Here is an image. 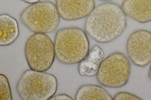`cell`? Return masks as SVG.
<instances>
[{
    "mask_svg": "<svg viewBox=\"0 0 151 100\" xmlns=\"http://www.w3.org/2000/svg\"><path fill=\"white\" fill-rule=\"evenodd\" d=\"M50 100H73L72 97L66 94H60L53 96Z\"/></svg>",
    "mask_w": 151,
    "mask_h": 100,
    "instance_id": "9a60e30c",
    "label": "cell"
},
{
    "mask_svg": "<svg viewBox=\"0 0 151 100\" xmlns=\"http://www.w3.org/2000/svg\"><path fill=\"white\" fill-rule=\"evenodd\" d=\"M121 7L126 16L137 22L151 21V0H124Z\"/></svg>",
    "mask_w": 151,
    "mask_h": 100,
    "instance_id": "9c48e42d",
    "label": "cell"
},
{
    "mask_svg": "<svg viewBox=\"0 0 151 100\" xmlns=\"http://www.w3.org/2000/svg\"><path fill=\"white\" fill-rule=\"evenodd\" d=\"M101 1H109L111 0H99Z\"/></svg>",
    "mask_w": 151,
    "mask_h": 100,
    "instance_id": "ac0fdd59",
    "label": "cell"
},
{
    "mask_svg": "<svg viewBox=\"0 0 151 100\" xmlns=\"http://www.w3.org/2000/svg\"><path fill=\"white\" fill-rule=\"evenodd\" d=\"M149 77L151 81V65L150 66L148 72Z\"/></svg>",
    "mask_w": 151,
    "mask_h": 100,
    "instance_id": "e0dca14e",
    "label": "cell"
},
{
    "mask_svg": "<svg viewBox=\"0 0 151 100\" xmlns=\"http://www.w3.org/2000/svg\"><path fill=\"white\" fill-rule=\"evenodd\" d=\"M20 18L24 25L35 33L45 34L54 31L60 21L56 5L47 1L31 4L22 12Z\"/></svg>",
    "mask_w": 151,
    "mask_h": 100,
    "instance_id": "277c9868",
    "label": "cell"
},
{
    "mask_svg": "<svg viewBox=\"0 0 151 100\" xmlns=\"http://www.w3.org/2000/svg\"><path fill=\"white\" fill-rule=\"evenodd\" d=\"M19 35L18 23L11 16L3 14L0 16V45H9L12 43Z\"/></svg>",
    "mask_w": 151,
    "mask_h": 100,
    "instance_id": "8fae6325",
    "label": "cell"
},
{
    "mask_svg": "<svg viewBox=\"0 0 151 100\" xmlns=\"http://www.w3.org/2000/svg\"><path fill=\"white\" fill-rule=\"evenodd\" d=\"M0 99L12 100L9 81L7 77L1 74H0Z\"/></svg>",
    "mask_w": 151,
    "mask_h": 100,
    "instance_id": "4fadbf2b",
    "label": "cell"
},
{
    "mask_svg": "<svg viewBox=\"0 0 151 100\" xmlns=\"http://www.w3.org/2000/svg\"><path fill=\"white\" fill-rule=\"evenodd\" d=\"M56 3L60 17L67 21L87 16L95 8L94 0H56Z\"/></svg>",
    "mask_w": 151,
    "mask_h": 100,
    "instance_id": "ba28073f",
    "label": "cell"
},
{
    "mask_svg": "<svg viewBox=\"0 0 151 100\" xmlns=\"http://www.w3.org/2000/svg\"><path fill=\"white\" fill-rule=\"evenodd\" d=\"M76 100H112L109 93L102 87L95 84H85L81 86L77 91Z\"/></svg>",
    "mask_w": 151,
    "mask_h": 100,
    "instance_id": "7c38bea8",
    "label": "cell"
},
{
    "mask_svg": "<svg viewBox=\"0 0 151 100\" xmlns=\"http://www.w3.org/2000/svg\"><path fill=\"white\" fill-rule=\"evenodd\" d=\"M126 16L119 4L113 2L100 4L88 16L85 27L96 41L106 43L117 38L126 27Z\"/></svg>",
    "mask_w": 151,
    "mask_h": 100,
    "instance_id": "6da1fadb",
    "label": "cell"
},
{
    "mask_svg": "<svg viewBox=\"0 0 151 100\" xmlns=\"http://www.w3.org/2000/svg\"><path fill=\"white\" fill-rule=\"evenodd\" d=\"M104 56L102 50L96 45L89 50L84 59L78 64V70L81 76L91 77L96 75Z\"/></svg>",
    "mask_w": 151,
    "mask_h": 100,
    "instance_id": "30bf717a",
    "label": "cell"
},
{
    "mask_svg": "<svg viewBox=\"0 0 151 100\" xmlns=\"http://www.w3.org/2000/svg\"><path fill=\"white\" fill-rule=\"evenodd\" d=\"M54 44L57 59L66 65L79 63L85 58L90 50L86 34L76 27L66 28L58 30Z\"/></svg>",
    "mask_w": 151,
    "mask_h": 100,
    "instance_id": "7a4b0ae2",
    "label": "cell"
},
{
    "mask_svg": "<svg viewBox=\"0 0 151 100\" xmlns=\"http://www.w3.org/2000/svg\"><path fill=\"white\" fill-rule=\"evenodd\" d=\"M25 2L32 4L39 1L40 0H20Z\"/></svg>",
    "mask_w": 151,
    "mask_h": 100,
    "instance_id": "2e32d148",
    "label": "cell"
},
{
    "mask_svg": "<svg viewBox=\"0 0 151 100\" xmlns=\"http://www.w3.org/2000/svg\"><path fill=\"white\" fill-rule=\"evenodd\" d=\"M126 49L129 58L135 65L144 67L151 62V32L136 30L130 35Z\"/></svg>",
    "mask_w": 151,
    "mask_h": 100,
    "instance_id": "52a82bcc",
    "label": "cell"
},
{
    "mask_svg": "<svg viewBox=\"0 0 151 100\" xmlns=\"http://www.w3.org/2000/svg\"><path fill=\"white\" fill-rule=\"evenodd\" d=\"M137 96L132 94L125 91L120 92L114 96L113 100H142Z\"/></svg>",
    "mask_w": 151,
    "mask_h": 100,
    "instance_id": "5bb4252c",
    "label": "cell"
},
{
    "mask_svg": "<svg viewBox=\"0 0 151 100\" xmlns=\"http://www.w3.org/2000/svg\"><path fill=\"white\" fill-rule=\"evenodd\" d=\"M24 52L30 69L40 72L48 70L55 56L53 43L44 33H35L30 36L26 42Z\"/></svg>",
    "mask_w": 151,
    "mask_h": 100,
    "instance_id": "8992f818",
    "label": "cell"
},
{
    "mask_svg": "<svg viewBox=\"0 0 151 100\" xmlns=\"http://www.w3.org/2000/svg\"><path fill=\"white\" fill-rule=\"evenodd\" d=\"M131 73V64L127 57L119 52H114L103 60L96 75L101 85L117 88L125 85Z\"/></svg>",
    "mask_w": 151,
    "mask_h": 100,
    "instance_id": "5b68a950",
    "label": "cell"
},
{
    "mask_svg": "<svg viewBox=\"0 0 151 100\" xmlns=\"http://www.w3.org/2000/svg\"><path fill=\"white\" fill-rule=\"evenodd\" d=\"M58 85L53 74L30 69L22 74L16 90L23 100H48L56 93Z\"/></svg>",
    "mask_w": 151,
    "mask_h": 100,
    "instance_id": "3957f363",
    "label": "cell"
}]
</instances>
